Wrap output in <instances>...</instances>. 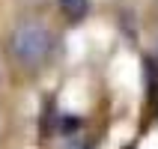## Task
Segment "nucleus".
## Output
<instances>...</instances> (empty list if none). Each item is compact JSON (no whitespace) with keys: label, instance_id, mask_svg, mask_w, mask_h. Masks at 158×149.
Listing matches in <instances>:
<instances>
[{"label":"nucleus","instance_id":"obj_1","mask_svg":"<svg viewBox=\"0 0 158 149\" xmlns=\"http://www.w3.org/2000/svg\"><path fill=\"white\" fill-rule=\"evenodd\" d=\"M54 36L45 30L39 21H24L18 24L9 36V51H12V60L18 66H27V69H36L42 66L45 57L51 54Z\"/></svg>","mask_w":158,"mask_h":149},{"label":"nucleus","instance_id":"obj_2","mask_svg":"<svg viewBox=\"0 0 158 149\" xmlns=\"http://www.w3.org/2000/svg\"><path fill=\"white\" fill-rule=\"evenodd\" d=\"M63 12L72 18V21H81V18L89 12V0H60Z\"/></svg>","mask_w":158,"mask_h":149}]
</instances>
